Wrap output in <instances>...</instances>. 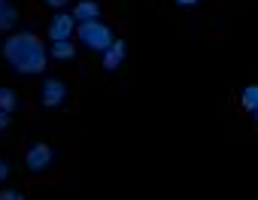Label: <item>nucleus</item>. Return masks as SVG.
<instances>
[{
  "instance_id": "11",
  "label": "nucleus",
  "mask_w": 258,
  "mask_h": 200,
  "mask_svg": "<svg viewBox=\"0 0 258 200\" xmlns=\"http://www.w3.org/2000/svg\"><path fill=\"white\" fill-rule=\"evenodd\" d=\"M240 104H243L246 113H255L258 110V82H252V85H246L240 91Z\"/></svg>"
},
{
  "instance_id": "4",
  "label": "nucleus",
  "mask_w": 258,
  "mask_h": 200,
  "mask_svg": "<svg viewBox=\"0 0 258 200\" xmlns=\"http://www.w3.org/2000/svg\"><path fill=\"white\" fill-rule=\"evenodd\" d=\"M76 28H79L76 16H73V13H67V10H58V13L52 16V22H49L46 37H49V43H58V40H73Z\"/></svg>"
},
{
  "instance_id": "9",
  "label": "nucleus",
  "mask_w": 258,
  "mask_h": 200,
  "mask_svg": "<svg viewBox=\"0 0 258 200\" xmlns=\"http://www.w3.org/2000/svg\"><path fill=\"white\" fill-rule=\"evenodd\" d=\"M16 25H19V10L7 0V4L0 7V34H10Z\"/></svg>"
},
{
  "instance_id": "3",
  "label": "nucleus",
  "mask_w": 258,
  "mask_h": 200,
  "mask_svg": "<svg viewBox=\"0 0 258 200\" xmlns=\"http://www.w3.org/2000/svg\"><path fill=\"white\" fill-rule=\"evenodd\" d=\"M67 97H70V88H67L64 79H58V76H46L43 79V85H40V107L58 110V107L67 104Z\"/></svg>"
},
{
  "instance_id": "8",
  "label": "nucleus",
  "mask_w": 258,
  "mask_h": 200,
  "mask_svg": "<svg viewBox=\"0 0 258 200\" xmlns=\"http://www.w3.org/2000/svg\"><path fill=\"white\" fill-rule=\"evenodd\" d=\"M49 58H52V61H61V64L73 61V58H76V43H73V40H58V43H49Z\"/></svg>"
},
{
  "instance_id": "1",
  "label": "nucleus",
  "mask_w": 258,
  "mask_h": 200,
  "mask_svg": "<svg viewBox=\"0 0 258 200\" xmlns=\"http://www.w3.org/2000/svg\"><path fill=\"white\" fill-rule=\"evenodd\" d=\"M4 61L16 76H43L49 67V46L31 34V31H16L4 40Z\"/></svg>"
},
{
  "instance_id": "18",
  "label": "nucleus",
  "mask_w": 258,
  "mask_h": 200,
  "mask_svg": "<svg viewBox=\"0 0 258 200\" xmlns=\"http://www.w3.org/2000/svg\"><path fill=\"white\" fill-rule=\"evenodd\" d=\"M4 4H7V0H0V7H4Z\"/></svg>"
},
{
  "instance_id": "12",
  "label": "nucleus",
  "mask_w": 258,
  "mask_h": 200,
  "mask_svg": "<svg viewBox=\"0 0 258 200\" xmlns=\"http://www.w3.org/2000/svg\"><path fill=\"white\" fill-rule=\"evenodd\" d=\"M0 200H25V194L19 188H4L0 191Z\"/></svg>"
},
{
  "instance_id": "15",
  "label": "nucleus",
  "mask_w": 258,
  "mask_h": 200,
  "mask_svg": "<svg viewBox=\"0 0 258 200\" xmlns=\"http://www.w3.org/2000/svg\"><path fill=\"white\" fill-rule=\"evenodd\" d=\"M7 179H10V164L0 158V182H7Z\"/></svg>"
},
{
  "instance_id": "10",
  "label": "nucleus",
  "mask_w": 258,
  "mask_h": 200,
  "mask_svg": "<svg viewBox=\"0 0 258 200\" xmlns=\"http://www.w3.org/2000/svg\"><path fill=\"white\" fill-rule=\"evenodd\" d=\"M19 107H22L19 94H16L10 85H0V110H7V113H16Z\"/></svg>"
},
{
  "instance_id": "16",
  "label": "nucleus",
  "mask_w": 258,
  "mask_h": 200,
  "mask_svg": "<svg viewBox=\"0 0 258 200\" xmlns=\"http://www.w3.org/2000/svg\"><path fill=\"white\" fill-rule=\"evenodd\" d=\"M173 4H176V7H182V10H191V7H198V4H201V0H173Z\"/></svg>"
},
{
  "instance_id": "7",
  "label": "nucleus",
  "mask_w": 258,
  "mask_h": 200,
  "mask_svg": "<svg viewBox=\"0 0 258 200\" xmlns=\"http://www.w3.org/2000/svg\"><path fill=\"white\" fill-rule=\"evenodd\" d=\"M70 13L76 16V22H79V25H85V22L100 19V4H97V0H76Z\"/></svg>"
},
{
  "instance_id": "5",
  "label": "nucleus",
  "mask_w": 258,
  "mask_h": 200,
  "mask_svg": "<svg viewBox=\"0 0 258 200\" xmlns=\"http://www.w3.org/2000/svg\"><path fill=\"white\" fill-rule=\"evenodd\" d=\"M52 161H55V152H52V146L49 143H31L28 146V152H25V167L31 170V173H46L49 167H52Z\"/></svg>"
},
{
  "instance_id": "2",
  "label": "nucleus",
  "mask_w": 258,
  "mask_h": 200,
  "mask_svg": "<svg viewBox=\"0 0 258 200\" xmlns=\"http://www.w3.org/2000/svg\"><path fill=\"white\" fill-rule=\"evenodd\" d=\"M76 40H79L82 49H88V52H94V55H103V52L112 46L115 37H112L109 25H103L100 19H94V22H85V25L76 28Z\"/></svg>"
},
{
  "instance_id": "17",
  "label": "nucleus",
  "mask_w": 258,
  "mask_h": 200,
  "mask_svg": "<svg viewBox=\"0 0 258 200\" xmlns=\"http://www.w3.org/2000/svg\"><path fill=\"white\" fill-rule=\"evenodd\" d=\"M252 116H255V125H258V110H255V113H252Z\"/></svg>"
},
{
  "instance_id": "14",
  "label": "nucleus",
  "mask_w": 258,
  "mask_h": 200,
  "mask_svg": "<svg viewBox=\"0 0 258 200\" xmlns=\"http://www.w3.org/2000/svg\"><path fill=\"white\" fill-rule=\"evenodd\" d=\"M10 116H13V113H7V110H0V134H4V131L10 128Z\"/></svg>"
},
{
  "instance_id": "6",
  "label": "nucleus",
  "mask_w": 258,
  "mask_h": 200,
  "mask_svg": "<svg viewBox=\"0 0 258 200\" xmlns=\"http://www.w3.org/2000/svg\"><path fill=\"white\" fill-rule=\"evenodd\" d=\"M124 55H127V46H124V40H112V46L100 55V64H103V70L106 73H115L121 64H124Z\"/></svg>"
},
{
  "instance_id": "13",
  "label": "nucleus",
  "mask_w": 258,
  "mask_h": 200,
  "mask_svg": "<svg viewBox=\"0 0 258 200\" xmlns=\"http://www.w3.org/2000/svg\"><path fill=\"white\" fill-rule=\"evenodd\" d=\"M43 7H49V10H67V4L70 0H40Z\"/></svg>"
}]
</instances>
